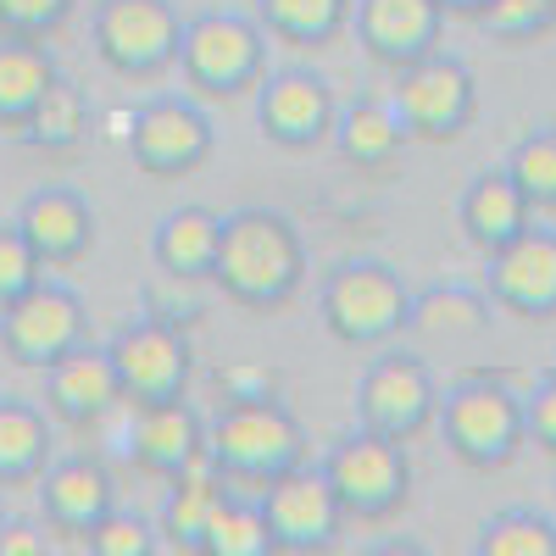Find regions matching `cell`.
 <instances>
[{"label": "cell", "mask_w": 556, "mask_h": 556, "mask_svg": "<svg viewBox=\"0 0 556 556\" xmlns=\"http://www.w3.org/2000/svg\"><path fill=\"white\" fill-rule=\"evenodd\" d=\"M217 395L228 401H278V374L262 362H228L217 367Z\"/></svg>", "instance_id": "8d00e7d4"}, {"label": "cell", "mask_w": 556, "mask_h": 556, "mask_svg": "<svg viewBox=\"0 0 556 556\" xmlns=\"http://www.w3.org/2000/svg\"><path fill=\"white\" fill-rule=\"evenodd\" d=\"M146 317L173 323V329H195V323H201V301H195V295H184V278L162 273V285L146 290Z\"/></svg>", "instance_id": "f35d334b"}, {"label": "cell", "mask_w": 556, "mask_h": 556, "mask_svg": "<svg viewBox=\"0 0 556 556\" xmlns=\"http://www.w3.org/2000/svg\"><path fill=\"white\" fill-rule=\"evenodd\" d=\"M351 28L379 67L401 73L412 62H424L429 51H440L445 12H440V0H356Z\"/></svg>", "instance_id": "2e32d148"}, {"label": "cell", "mask_w": 556, "mask_h": 556, "mask_svg": "<svg viewBox=\"0 0 556 556\" xmlns=\"http://www.w3.org/2000/svg\"><path fill=\"white\" fill-rule=\"evenodd\" d=\"M128 462L151 479H178L190 462L206 456V417L173 395V401H151V406H134V424H128Z\"/></svg>", "instance_id": "ac0fdd59"}, {"label": "cell", "mask_w": 556, "mask_h": 556, "mask_svg": "<svg viewBox=\"0 0 556 556\" xmlns=\"http://www.w3.org/2000/svg\"><path fill=\"white\" fill-rule=\"evenodd\" d=\"M78 0H0V34H28V39H51Z\"/></svg>", "instance_id": "d590c367"}, {"label": "cell", "mask_w": 556, "mask_h": 556, "mask_svg": "<svg viewBox=\"0 0 556 556\" xmlns=\"http://www.w3.org/2000/svg\"><path fill=\"white\" fill-rule=\"evenodd\" d=\"M178 73L206 101H240L267 73V28L240 12H201L184 17Z\"/></svg>", "instance_id": "5b68a950"}, {"label": "cell", "mask_w": 556, "mask_h": 556, "mask_svg": "<svg viewBox=\"0 0 556 556\" xmlns=\"http://www.w3.org/2000/svg\"><path fill=\"white\" fill-rule=\"evenodd\" d=\"M473 23L501 45H529L556 28V0H484V12Z\"/></svg>", "instance_id": "d6a6232c"}, {"label": "cell", "mask_w": 556, "mask_h": 556, "mask_svg": "<svg viewBox=\"0 0 556 556\" xmlns=\"http://www.w3.org/2000/svg\"><path fill=\"white\" fill-rule=\"evenodd\" d=\"M262 513H267V529H273V545L278 551H295V556H312V551H329L345 529V513L323 479V468H290L278 473L262 495Z\"/></svg>", "instance_id": "9a60e30c"}, {"label": "cell", "mask_w": 556, "mask_h": 556, "mask_svg": "<svg viewBox=\"0 0 556 556\" xmlns=\"http://www.w3.org/2000/svg\"><path fill=\"white\" fill-rule=\"evenodd\" d=\"M217 151V128L190 96H151L128 117V156L146 178H190Z\"/></svg>", "instance_id": "30bf717a"}, {"label": "cell", "mask_w": 556, "mask_h": 556, "mask_svg": "<svg viewBox=\"0 0 556 556\" xmlns=\"http://www.w3.org/2000/svg\"><path fill=\"white\" fill-rule=\"evenodd\" d=\"M323 479H329L340 513L356 518V523H384L395 518L406 495H412V462H406V445L401 440H384L374 429H351L329 445V456L317 462Z\"/></svg>", "instance_id": "8992f818"}, {"label": "cell", "mask_w": 556, "mask_h": 556, "mask_svg": "<svg viewBox=\"0 0 556 556\" xmlns=\"http://www.w3.org/2000/svg\"><path fill=\"white\" fill-rule=\"evenodd\" d=\"M390 106L401 112L412 139H424V146H451V139H462L468 123L479 117L473 67L462 56H451V51H429L424 62L395 73Z\"/></svg>", "instance_id": "52a82bcc"}, {"label": "cell", "mask_w": 556, "mask_h": 556, "mask_svg": "<svg viewBox=\"0 0 556 556\" xmlns=\"http://www.w3.org/2000/svg\"><path fill=\"white\" fill-rule=\"evenodd\" d=\"M356 424L362 429H374L384 440H417L429 424H434V412H440V384L434 374L417 356L406 351H390V356H374L367 362V374L356 379Z\"/></svg>", "instance_id": "8fae6325"}, {"label": "cell", "mask_w": 556, "mask_h": 556, "mask_svg": "<svg viewBox=\"0 0 556 556\" xmlns=\"http://www.w3.org/2000/svg\"><path fill=\"white\" fill-rule=\"evenodd\" d=\"M351 7L356 0H256V23L285 45L323 51L351 28Z\"/></svg>", "instance_id": "83f0119b"}, {"label": "cell", "mask_w": 556, "mask_h": 556, "mask_svg": "<svg viewBox=\"0 0 556 556\" xmlns=\"http://www.w3.org/2000/svg\"><path fill=\"white\" fill-rule=\"evenodd\" d=\"M484 295L495 312H513L523 323L556 317V228L529 223L513 245L484 256Z\"/></svg>", "instance_id": "5bb4252c"}, {"label": "cell", "mask_w": 556, "mask_h": 556, "mask_svg": "<svg viewBox=\"0 0 556 556\" xmlns=\"http://www.w3.org/2000/svg\"><path fill=\"white\" fill-rule=\"evenodd\" d=\"M329 139H334L340 162L356 167V173H384L412 146V134H406L401 112L390 106V96L384 101H351V106H340Z\"/></svg>", "instance_id": "603a6c76"}, {"label": "cell", "mask_w": 556, "mask_h": 556, "mask_svg": "<svg viewBox=\"0 0 556 556\" xmlns=\"http://www.w3.org/2000/svg\"><path fill=\"white\" fill-rule=\"evenodd\" d=\"M112 506H117V484L101 456H56L39 473V513H45V529H56V534L84 540Z\"/></svg>", "instance_id": "ffe728a7"}, {"label": "cell", "mask_w": 556, "mask_h": 556, "mask_svg": "<svg viewBox=\"0 0 556 556\" xmlns=\"http://www.w3.org/2000/svg\"><path fill=\"white\" fill-rule=\"evenodd\" d=\"M112 367L128 406H151V401H173L190 390L195 356H190V334L173 329V323L156 317H134L112 334Z\"/></svg>", "instance_id": "7c38bea8"}, {"label": "cell", "mask_w": 556, "mask_h": 556, "mask_svg": "<svg viewBox=\"0 0 556 556\" xmlns=\"http://www.w3.org/2000/svg\"><path fill=\"white\" fill-rule=\"evenodd\" d=\"M317 317L340 345H390L412 323V290L390 262H334L317 290Z\"/></svg>", "instance_id": "277c9868"}, {"label": "cell", "mask_w": 556, "mask_h": 556, "mask_svg": "<svg viewBox=\"0 0 556 556\" xmlns=\"http://www.w3.org/2000/svg\"><path fill=\"white\" fill-rule=\"evenodd\" d=\"M479 556H556V523L534 506H506L479 523Z\"/></svg>", "instance_id": "4dcf8cb0"}, {"label": "cell", "mask_w": 556, "mask_h": 556, "mask_svg": "<svg viewBox=\"0 0 556 556\" xmlns=\"http://www.w3.org/2000/svg\"><path fill=\"white\" fill-rule=\"evenodd\" d=\"M490 295L468 285H434L424 295H412V323L406 329L429 334V340H479L490 329Z\"/></svg>", "instance_id": "f1b7e54d"}, {"label": "cell", "mask_w": 556, "mask_h": 556, "mask_svg": "<svg viewBox=\"0 0 556 556\" xmlns=\"http://www.w3.org/2000/svg\"><path fill=\"white\" fill-rule=\"evenodd\" d=\"M523 429H529V440L545 456H556V367H551V374H540L534 390L523 395Z\"/></svg>", "instance_id": "74e56055"}, {"label": "cell", "mask_w": 556, "mask_h": 556, "mask_svg": "<svg viewBox=\"0 0 556 556\" xmlns=\"http://www.w3.org/2000/svg\"><path fill=\"white\" fill-rule=\"evenodd\" d=\"M89 39L117 78H156L178 67L184 17L173 0H96Z\"/></svg>", "instance_id": "ba28073f"}, {"label": "cell", "mask_w": 556, "mask_h": 556, "mask_svg": "<svg viewBox=\"0 0 556 556\" xmlns=\"http://www.w3.org/2000/svg\"><path fill=\"white\" fill-rule=\"evenodd\" d=\"M273 529H267V513L256 495H240L228 490L217 501V513L206 523V540H201V556H273Z\"/></svg>", "instance_id": "f546056e"}, {"label": "cell", "mask_w": 556, "mask_h": 556, "mask_svg": "<svg viewBox=\"0 0 556 556\" xmlns=\"http://www.w3.org/2000/svg\"><path fill=\"white\" fill-rule=\"evenodd\" d=\"M501 167L513 173V184L523 190V201H529L534 212H556V128L523 134Z\"/></svg>", "instance_id": "1f68e13d"}, {"label": "cell", "mask_w": 556, "mask_h": 556, "mask_svg": "<svg viewBox=\"0 0 556 556\" xmlns=\"http://www.w3.org/2000/svg\"><path fill=\"white\" fill-rule=\"evenodd\" d=\"M117 406H128V401H123V384H117V367H112L106 345L84 340L56 367H45V412H51V424L96 429Z\"/></svg>", "instance_id": "e0dca14e"}, {"label": "cell", "mask_w": 556, "mask_h": 556, "mask_svg": "<svg viewBox=\"0 0 556 556\" xmlns=\"http://www.w3.org/2000/svg\"><path fill=\"white\" fill-rule=\"evenodd\" d=\"M456 223H462V235H468V245L479 256H490L501 245H513L523 228L534 223V206L523 201V190L513 184L506 167H484V173L468 178V190H462Z\"/></svg>", "instance_id": "44dd1931"}, {"label": "cell", "mask_w": 556, "mask_h": 556, "mask_svg": "<svg viewBox=\"0 0 556 556\" xmlns=\"http://www.w3.org/2000/svg\"><path fill=\"white\" fill-rule=\"evenodd\" d=\"M0 518H7V513H0Z\"/></svg>", "instance_id": "b9f144b4"}, {"label": "cell", "mask_w": 556, "mask_h": 556, "mask_svg": "<svg viewBox=\"0 0 556 556\" xmlns=\"http://www.w3.org/2000/svg\"><path fill=\"white\" fill-rule=\"evenodd\" d=\"M51 462H56L51 412L23 401V395H0V490L39 484V473Z\"/></svg>", "instance_id": "cb8c5ba5"}, {"label": "cell", "mask_w": 556, "mask_h": 556, "mask_svg": "<svg viewBox=\"0 0 556 556\" xmlns=\"http://www.w3.org/2000/svg\"><path fill=\"white\" fill-rule=\"evenodd\" d=\"M45 278V262L34 256V245L17 235V223H0V306L23 301Z\"/></svg>", "instance_id": "e575fe53"}, {"label": "cell", "mask_w": 556, "mask_h": 556, "mask_svg": "<svg viewBox=\"0 0 556 556\" xmlns=\"http://www.w3.org/2000/svg\"><path fill=\"white\" fill-rule=\"evenodd\" d=\"M440 12H445V17H479L484 0H440Z\"/></svg>", "instance_id": "60d3db41"}, {"label": "cell", "mask_w": 556, "mask_h": 556, "mask_svg": "<svg viewBox=\"0 0 556 556\" xmlns=\"http://www.w3.org/2000/svg\"><path fill=\"white\" fill-rule=\"evenodd\" d=\"M84 340H89V306L73 285L39 278L23 301L0 306V351H7V362H17V367L45 374V367H56Z\"/></svg>", "instance_id": "9c48e42d"}, {"label": "cell", "mask_w": 556, "mask_h": 556, "mask_svg": "<svg viewBox=\"0 0 556 556\" xmlns=\"http://www.w3.org/2000/svg\"><path fill=\"white\" fill-rule=\"evenodd\" d=\"M334 84L312 67H273L256 84V128L278 151H317L334 134Z\"/></svg>", "instance_id": "4fadbf2b"}, {"label": "cell", "mask_w": 556, "mask_h": 556, "mask_svg": "<svg viewBox=\"0 0 556 556\" xmlns=\"http://www.w3.org/2000/svg\"><path fill=\"white\" fill-rule=\"evenodd\" d=\"M89 134V96L73 84V78H56L45 89V101L28 112V123L17 128V139L28 151H45V156H67L84 146Z\"/></svg>", "instance_id": "4316f807"}, {"label": "cell", "mask_w": 556, "mask_h": 556, "mask_svg": "<svg viewBox=\"0 0 556 556\" xmlns=\"http://www.w3.org/2000/svg\"><path fill=\"white\" fill-rule=\"evenodd\" d=\"M434 424H440L451 456L468 462V468H479V473L506 468V462H513V456L529 445L523 395L506 384V379H490V374L456 379V384L440 395Z\"/></svg>", "instance_id": "3957f363"}, {"label": "cell", "mask_w": 556, "mask_h": 556, "mask_svg": "<svg viewBox=\"0 0 556 556\" xmlns=\"http://www.w3.org/2000/svg\"><path fill=\"white\" fill-rule=\"evenodd\" d=\"M17 235L34 245L45 267H73L96 251V206L67 184H45L17 206Z\"/></svg>", "instance_id": "d6986e66"}, {"label": "cell", "mask_w": 556, "mask_h": 556, "mask_svg": "<svg viewBox=\"0 0 556 556\" xmlns=\"http://www.w3.org/2000/svg\"><path fill=\"white\" fill-rule=\"evenodd\" d=\"M212 285L245 306V312H278L306 285V240L285 212L245 206L223 217V240L212 262Z\"/></svg>", "instance_id": "6da1fadb"}, {"label": "cell", "mask_w": 556, "mask_h": 556, "mask_svg": "<svg viewBox=\"0 0 556 556\" xmlns=\"http://www.w3.org/2000/svg\"><path fill=\"white\" fill-rule=\"evenodd\" d=\"M217 240H223V217L212 206H178V212H167L156 223L151 256H156L162 273L184 278V285H201V278H212Z\"/></svg>", "instance_id": "d4e9b609"}, {"label": "cell", "mask_w": 556, "mask_h": 556, "mask_svg": "<svg viewBox=\"0 0 556 556\" xmlns=\"http://www.w3.org/2000/svg\"><path fill=\"white\" fill-rule=\"evenodd\" d=\"M84 545L96 551V556H151L162 545L156 523L151 518H139V513H123V506H112V513L84 534Z\"/></svg>", "instance_id": "836d02e7"}, {"label": "cell", "mask_w": 556, "mask_h": 556, "mask_svg": "<svg viewBox=\"0 0 556 556\" xmlns=\"http://www.w3.org/2000/svg\"><path fill=\"white\" fill-rule=\"evenodd\" d=\"M56 78L62 73H56V56L45 51V39L0 34V134H17Z\"/></svg>", "instance_id": "484cf974"}, {"label": "cell", "mask_w": 556, "mask_h": 556, "mask_svg": "<svg viewBox=\"0 0 556 556\" xmlns=\"http://www.w3.org/2000/svg\"><path fill=\"white\" fill-rule=\"evenodd\" d=\"M206 445L240 495H262L278 473L306 462V429L285 401H228L206 424Z\"/></svg>", "instance_id": "7a4b0ae2"}, {"label": "cell", "mask_w": 556, "mask_h": 556, "mask_svg": "<svg viewBox=\"0 0 556 556\" xmlns=\"http://www.w3.org/2000/svg\"><path fill=\"white\" fill-rule=\"evenodd\" d=\"M228 495V479L217 468V456L206 445L201 462H190L178 479H167V501H162V518H156V534L162 545L173 551H195L201 556V540H206V523L217 513V501Z\"/></svg>", "instance_id": "7402d4cb"}, {"label": "cell", "mask_w": 556, "mask_h": 556, "mask_svg": "<svg viewBox=\"0 0 556 556\" xmlns=\"http://www.w3.org/2000/svg\"><path fill=\"white\" fill-rule=\"evenodd\" d=\"M0 556H51V534H45V523L0 518Z\"/></svg>", "instance_id": "ab89813d"}]
</instances>
